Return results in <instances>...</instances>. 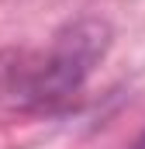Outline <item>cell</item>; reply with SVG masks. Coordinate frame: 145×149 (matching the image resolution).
Wrapping results in <instances>:
<instances>
[{
    "mask_svg": "<svg viewBox=\"0 0 145 149\" xmlns=\"http://www.w3.org/2000/svg\"><path fill=\"white\" fill-rule=\"evenodd\" d=\"M107 45H110V28L93 17H83V21L69 24L66 31H59L45 66L31 80V101L55 104V101H66L69 94H76L83 87V80L93 73V66L104 59Z\"/></svg>",
    "mask_w": 145,
    "mask_h": 149,
    "instance_id": "obj_1",
    "label": "cell"
}]
</instances>
